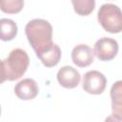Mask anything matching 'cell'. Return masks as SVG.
<instances>
[{"label":"cell","instance_id":"obj_1","mask_svg":"<svg viewBox=\"0 0 122 122\" xmlns=\"http://www.w3.org/2000/svg\"><path fill=\"white\" fill-rule=\"evenodd\" d=\"M27 39L36 54L41 53L52 43V27L45 19L35 18L29 21L25 27Z\"/></svg>","mask_w":122,"mask_h":122},{"label":"cell","instance_id":"obj_2","mask_svg":"<svg viewBox=\"0 0 122 122\" xmlns=\"http://www.w3.org/2000/svg\"><path fill=\"white\" fill-rule=\"evenodd\" d=\"M7 79L14 81L21 78L30 65V58L26 51L16 48L10 51L8 57L3 60Z\"/></svg>","mask_w":122,"mask_h":122},{"label":"cell","instance_id":"obj_3","mask_svg":"<svg viewBox=\"0 0 122 122\" xmlns=\"http://www.w3.org/2000/svg\"><path fill=\"white\" fill-rule=\"evenodd\" d=\"M97 19L102 28L111 33H119L122 30V13L118 6L106 3L97 12Z\"/></svg>","mask_w":122,"mask_h":122},{"label":"cell","instance_id":"obj_4","mask_svg":"<svg viewBox=\"0 0 122 122\" xmlns=\"http://www.w3.org/2000/svg\"><path fill=\"white\" fill-rule=\"evenodd\" d=\"M107 86L106 76L98 71H87L82 80L83 90L90 94H101Z\"/></svg>","mask_w":122,"mask_h":122},{"label":"cell","instance_id":"obj_5","mask_svg":"<svg viewBox=\"0 0 122 122\" xmlns=\"http://www.w3.org/2000/svg\"><path fill=\"white\" fill-rule=\"evenodd\" d=\"M93 54L101 61H110L113 59L118 52V43L111 37H102L98 39L93 48Z\"/></svg>","mask_w":122,"mask_h":122},{"label":"cell","instance_id":"obj_6","mask_svg":"<svg viewBox=\"0 0 122 122\" xmlns=\"http://www.w3.org/2000/svg\"><path fill=\"white\" fill-rule=\"evenodd\" d=\"M56 78L58 83L66 89H73L80 83L81 75L79 71L71 66H64L57 71Z\"/></svg>","mask_w":122,"mask_h":122},{"label":"cell","instance_id":"obj_7","mask_svg":"<svg viewBox=\"0 0 122 122\" xmlns=\"http://www.w3.org/2000/svg\"><path fill=\"white\" fill-rule=\"evenodd\" d=\"M94 54L92 49L86 44H79L71 51V60L79 68L90 66L93 62Z\"/></svg>","mask_w":122,"mask_h":122},{"label":"cell","instance_id":"obj_8","mask_svg":"<svg viewBox=\"0 0 122 122\" xmlns=\"http://www.w3.org/2000/svg\"><path fill=\"white\" fill-rule=\"evenodd\" d=\"M39 88L32 78H25L19 81L14 87L15 95L22 100H31L38 94Z\"/></svg>","mask_w":122,"mask_h":122},{"label":"cell","instance_id":"obj_9","mask_svg":"<svg viewBox=\"0 0 122 122\" xmlns=\"http://www.w3.org/2000/svg\"><path fill=\"white\" fill-rule=\"evenodd\" d=\"M36 55L41 60L44 66H46L47 68H52L59 63L62 52H61L59 46L53 43L47 50H45L44 51Z\"/></svg>","mask_w":122,"mask_h":122},{"label":"cell","instance_id":"obj_10","mask_svg":"<svg viewBox=\"0 0 122 122\" xmlns=\"http://www.w3.org/2000/svg\"><path fill=\"white\" fill-rule=\"evenodd\" d=\"M17 24L10 18L0 19V40L11 41L17 34Z\"/></svg>","mask_w":122,"mask_h":122},{"label":"cell","instance_id":"obj_11","mask_svg":"<svg viewBox=\"0 0 122 122\" xmlns=\"http://www.w3.org/2000/svg\"><path fill=\"white\" fill-rule=\"evenodd\" d=\"M122 81L118 80L112 86L111 89V98H112V114L121 117V107H122Z\"/></svg>","mask_w":122,"mask_h":122},{"label":"cell","instance_id":"obj_12","mask_svg":"<svg viewBox=\"0 0 122 122\" xmlns=\"http://www.w3.org/2000/svg\"><path fill=\"white\" fill-rule=\"evenodd\" d=\"M71 4L76 13H78L79 15H89L94 10L95 1L94 0H72Z\"/></svg>","mask_w":122,"mask_h":122},{"label":"cell","instance_id":"obj_13","mask_svg":"<svg viewBox=\"0 0 122 122\" xmlns=\"http://www.w3.org/2000/svg\"><path fill=\"white\" fill-rule=\"evenodd\" d=\"M24 7L23 0H0V10L5 13H17Z\"/></svg>","mask_w":122,"mask_h":122},{"label":"cell","instance_id":"obj_14","mask_svg":"<svg viewBox=\"0 0 122 122\" xmlns=\"http://www.w3.org/2000/svg\"><path fill=\"white\" fill-rule=\"evenodd\" d=\"M6 80H7V74H6L4 62H3V60L0 59V84L4 83Z\"/></svg>","mask_w":122,"mask_h":122},{"label":"cell","instance_id":"obj_15","mask_svg":"<svg viewBox=\"0 0 122 122\" xmlns=\"http://www.w3.org/2000/svg\"><path fill=\"white\" fill-rule=\"evenodd\" d=\"M121 121H122V117L114 115V114H111L105 119L104 122H121Z\"/></svg>","mask_w":122,"mask_h":122},{"label":"cell","instance_id":"obj_16","mask_svg":"<svg viewBox=\"0 0 122 122\" xmlns=\"http://www.w3.org/2000/svg\"><path fill=\"white\" fill-rule=\"evenodd\" d=\"M0 114H1V107H0Z\"/></svg>","mask_w":122,"mask_h":122}]
</instances>
